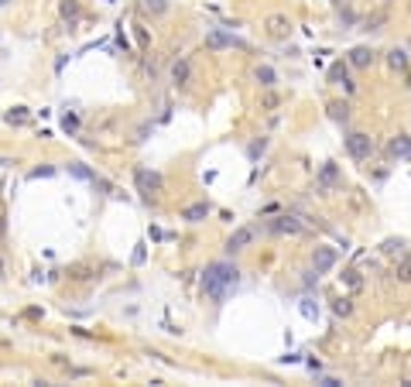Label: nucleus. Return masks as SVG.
<instances>
[{
	"label": "nucleus",
	"instance_id": "nucleus-17",
	"mask_svg": "<svg viewBox=\"0 0 411 387\" xmlns=\"http://www.w3.org/2000/svg\"><path fill=\"white\" fill-rule=\"evenodd\" d=\"M267 28H271L274 34H285L291 24H288V17H281V14H274V17H267Z\"/></svg>",
	"mask_w": 411,
	"mask_h": 387
},
{
	"label": "nucleus",
	"instance_id": "nucleus-23",
	"mask_svg": "<svg viewBox=\"0 0 411 387\" xmlns=\"http://www.w3.org/2000/svg\"><path fill=\"white\" fill-rule=\"evenodd\" d=\"M302 315H305V319H315V315H319V305H312V302H302Z\"/></svg>",
	"mask_w": 411,
	"mask_h": 387
},
{
	"label": "nucleus",
	"instance_id": "nucleus-18",
	"mask_svg": "<svg viewBox=\"0 0 411 387\" xmlns=\"http://www.w3.org/2000/svg\"><path fill=\"white\" fill-rule=\"evenodd\" d=\"M394 278H398V281H411V257H404V261L394 267Z\"/></svg>",
	"mask_w": 411,
	"mask_h": 387
},
{
	"label": "nucleus",
	"instance_id": "nucleus-8",
	"mask_svg": "<svg viewBox=\"0 0 411 387\" xmlns=\"http://www.w3.org/2000/svg\"><path fill=\"white\" fill-rule=\"evenodd\" d=\"M189 76H192V69L185 58H175V65H171V82L175 86H189Z\"/></svg>",
	"mask_w": 411,
	"mask_h": 387
},
{
	"label": "nucleus",
	"instance_id": "nucleus-26",
	"mask_svg": "<svg viewBox=\"0 0 411 387\" xmlns=\"http://www.w3.org/2000/svg\"><path fill=\"white\" fill-rule=\"evenodd\" d=\"M134 264H144V243H137V251H134Z\"/></svg>",
	"mask_w": 411,
	"mask_h": 387
},
{
	"label": "nucleus",
	"instance_id": "nucleus-28",
	"mask_svg": "<svg viewBox=\"0 0 411 387\" xmlns=\"http://www.w3.org/2000/svg\"><path fill=\"white\" fill-rule=\"evenodd\" d=\"M4 230H7V223H4V213H0V237H4Z\"/></svg>",
	"mask_w": 411,
	"mask_h": 387
},
{
	"label": "nucleus",
	"instance_id": "nucleus-22",
	"mask_svg": "<svg viewBox=\"0 0 411 387\" xmlns=\"http://www.w3.org/2000/svg\"><path fill=\"white\" fill-rule=\"evenodd\" d=\"M134 34H137V45H141V48H148V45H151V38H148V31H144V28H141V24H137V28H134Z\"/></svg>",
	"mask_w": 411,
	"mask_h": 387
},
{
	"label": "nucleus",
	"instance_id": "nucleus-2",
	"mask_svg": "<svg viewBox=\"0 0 411 387\" xmlns=\"http://www.w3.org/2000/svg\"><path fill=\"white\" fill-rule=\"evenodd\" d=\"M346 154H350L353 161H367L370 154H374V137H370V134H360V130L350 134V137H346Z\"/></svg>",
	"mask_w": 411,
	"mask_h": 387
},
{
	"label": "nucleus",
	"instance_id": "nucleus-13",
	"mask_svg": "<svg viewBox=\"0 0 411 387\" xmlns=\"http://www.w3.org/2000/svg\"><path fill=\"white\" fill-rule=\"evenodd\" d=\"M391 154H394V158H408L411 154V137H394V141H391Z\"/></svg>",
	"mask_w": 411,
	"mask_h": 387
},
{
	"label": "nucleus",
	"instance_id": "nucleus-9",
	"mask_svg": "<svg viewBox=\"0 0 411 387\" xmlns=\"http://www.w3.org/2000/svg\"><path fill=\"white\" fill-rule=\"evenodd\" d=\"M350 65H356V69H370L374 65V52H370V48H353V52H350Z\"/></svg>",
	"mask_w": 411,
	"mask_h": 387
},
{
	"label": "nucleus",
	"instance_id": "nucleus-5",
	"mask_svg": "<svg viewBox=\"0 0 411 387\" xmlns=\"http://www.w3.org/2000/svg\"><path fill=\"white\" fill-rule=\"evenodd\" d=\"M250 243H254V226H240L237 233L226 240V251L237 254V251H243V247H250Z\"/></svg>",
	"mask_w": 411,
	"mask_h": 387
},
{
	"label": "nucleus",
	"instance_id": "nucleus-16",
	"mask_svg": "<svg viewBox=\"0 0 411 387\" xmlns=\"http://www.w3.org/2000/svg\"><path fill=\"white\" fill-rule=\"evenodd\" d=\"M329 117H332V120H339V124H346V120H350V106H346V103H332Z\"/></svg>",
	"mask_w": 411,
	"mask_h": 387
},
{
	"label": "nucleus",
	"instance_id": "nucleus-6",
	"mask_svg": "<svg viewBox=\"0 0 411 387\" xmlns=\"http://www.w3.org/2000/svg\"><path fill=\"white\" fill-rule=\"evenodd\" d=\"M137 189L148 195L151 189H161V175H154V171H148V168H137Z\"/></svg>",
	"mask_w": 411,
	"mask_h": 387
},
{
	"label": "nucleus",
	"instance_id": "nucleus-4",
	"mask_svg": "<svg viewBox=\"0 0 411 387\" xmlns=\"http://www.w3.org/2000/svg\"><path fill=\"white\" fill-rule=\"evenodd\" d=\"M336 264V251L332 247H315V254H312V267H315V274H326Z\"/></svg>",
	"mask_w": 411,
	"mask_h": 387
},
{
	"label": "nucleus",
	"instance_id": "nucleus-14",
	"mask_svg": "<svg viewBox=\"0 0 411 387\" xmlns=\"http://www.w3.org/2000/svg\"><path fill=\"white\" fill-rule=\"evenodd\" d=\"M257 82H261L264 89H271L274 82H278V72H274L271 65H261V69H257Z\"/></svg>",
	"mask_w": 411,
	"mask_h": 387
},
{
	"label": "nucleus",
	"instance_id": "nucleus-20",
	"mask_svg": "<svg viewBox=\"0 0 411 387\" xmlns=\"http://www.w3.org/2000/svg\"><path fill=\"white\" fill-rule=\"evenodd\" d=\"M24 120H28V110H24V106H14L11 113H7V124H24Z\"/></svg>",
	"mask_w": 411,
	"mask_h": 387
},
{
	"label": "nucleus",
	"instance_id": "nucleus-11",
	"mask_svg": "<svg viewBox=\"0 0 411 387\" xmlns=\"http://www.w3.org/2000/svg\"><path fill=\"white\" fill-rule=\"evenodd\" d=\"M339 278H342V285L350 288V291H360V288H363V274L356 271V267H350V271H342Z\"/></svg>",
	"mask_w": 411,
	"mask_h": 387
},
{
	"label": "nucleus",
	"instance_id": "nucleus-15",
	"mask_svg": "<svg viewBox=\"0 0 411 387\" xmlns=\"http://www.w3.org/2000/svg\"><path fill=\"white\" fill-rule=\"evenodd\" d=\"M387 65L391 69H408V52H401V48L387 52Z\"/></svg>",
	"mask_w": 411,
	"mask_h": 387
},
{
	"label": "nucleus",
	"instance_id": "nucleus-19",
	"mask_svg": "<svg viewBox=\"0 0 411 387\" xmlns=\"http://www.w3.org/2000/svg\"><path fill=\"white\" fill-rule=\"evenodd\" d=\"M141 7H144L148 14H165V11H168V0H144Z\"/></svg>",
	"mask_w": 411,
	"mask_h": 387
},
{
	"label": "nucleus",
	"instance_id": "nucleus-12",
	"mask_svg": "<svg viewBox=\"0 0 411 387\" xmlns=\"http://www.w3.org/2000/svg\"><path fill=\"white\" fill-rule=\"evenodd\" d=\"M319 182H322V185H339V168H336L332 161H326V165H322Z\"/></svg>",
	"mask_w": 411,
	"mask_h": 387
},
{
	"label": "nucleus",
	"instance_id": "nucleus-21",
	"mask_svg": "<svg viewBox=\"0 0 411 387\" xmlns=\"http://www.w3.org/2000/svg\"><path fill=\"white\" fill-rule=\"evenodd\" d=\"M332 312H336V315H350V312H353V302H350V298H339V302L332 305Z\"/></svg>",
	"mask_w": 411,
	"mask_h": 387
},
{
	"label": "nucleus",
	"instance_id": "nucleus-29",
	"mask_svg": "<svg viewBox=\"0 0 411 387\" xmlns=\"http://www.w3.org/2000/svg\"><path fill=\"white\" fill-rule=\"evenodd\" d=\"M0 274H4V261H0Z\"/></svg>",
	"mask_w": 411,
	"mask_h": 387
},
{
	"label": "nucleus",
	"instance_id": "nucleus-7",
	"mask_svg": "<svg viewBox=\"0 0 411 387\" xmlns=\"http://www.w3.org/2000/svg\"><path fill=\"white\" fill-rule=\"evenodd\" d=\"M206 216H209V206H206V202H192V206H185V209H182L185 223H202Z\"/></svg>",
	"mask_w": 411,
	"mask_h": 387
},
{
	"label": "nucleus",
	"instance_id": "nucleus-3",
	"mask_svg": "<svg viewBox=\"0 0 411 387\" xmlns=\"http://www.w3.org/2000/svg\"><path fill=\"white\" fill-rule=\"evenodd\" d=\"M302 230H305V223H302L298 216H278L271 223V233H281V237H285V233L295 237V233H302Z\"/></svg>",
	"mask_w": 411,
	"mask_h": 387
},
{
	"label": "nucleus",
	"instance_id": "nucleus-1",
	"mask_svg": "<svg viewBox=\"0 0 411 387\" xmlns=\"http://www.w3.org/2000/svg\"><path fill=\"white\" fill-rule=\"evenodd\" d=\"M237 281H240V271L226 261H216L202 271V291H206V298L216 302V305L226 302V295L237 288Z\"/></svg>",
	"mask_w": 411,
	"mask_h": 387
},
{
	"label": "nucleus",
	"instance_id": "nucleus-25",
	"mask_svg": "<svg viewBox=\"0 0 411 387\" xmlns=\"http://www.w3.org/2000/svg\"><path fill=\"white\" fill-rule=\"evenodd\" d=\"M264 106H267V110H274V106H278V96H274V93H267V96H264Z\"/></svg>",
	"mask_w": 411,
	"mask_h": 387
},
{
	"label": "nucleus",
	"instance_id": "nucleus-27",
	"mask_svg": "<svg viewBox=\"0 0 411 387\" xmlns=\"http://www.w3.org/2000/svg\"><path fill=\"white\" fill-rule=\"evenodd\" d=\"M319 384H322V387H339V380H336V377H322Z\"/></svg>",
	"mask_w": 411,
	"mask_h": 387
},
{
	"label": "nucleus",
	"instance_id": "nucleus-24",
	"mask_svg": "<svg viewBox=\"0 0 411 387\" xmlns=\"http://www.w3.org/2000/svg\"><path fill=\"white\" fill-rule=\"evenodd\" d=\"M401 247H404L401 240H384V247H380V251H384V254H398Z\"/></svg>",
	"mask_w": 411,
	"mask_h": 387
},
{
	"label": "nucleus",
	"instance_id": "nucleus-10",
	"mask_svg": "<svg viewBox=\"0 0 411 387\" xmlns=\"http://www.w3.org/2000/svg\"><path fill=\"white\" fill-rule=\"evenodd\" d=\"M329 82H336V86H346V89H353V82L346 79V65H342V62L329 65Z\"/></svg>",
	"mask_w": 411,
	"mask_h": 387
}]
</instances>
